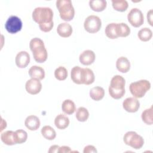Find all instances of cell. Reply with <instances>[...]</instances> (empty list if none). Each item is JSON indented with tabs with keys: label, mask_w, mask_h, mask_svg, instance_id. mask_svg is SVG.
I'll return each mask as SVG.
<instances>
[{
	"label": "cell",
	"mask_w": 153,
	"mask_h": 153,
	"mask_svg": "<svg viewBox=\"0 0 153 153\" xmlns=\"http://www.w3.org/2000/svg\"><path fill=\"white\" fill-rule=\"evenodd\" d=\"M53 12L49 7H37L32 12V19L37 23L41 30L50 32L53 27Z\"/></svg>",
	"instance_id": "cell-1"
},
{
	"label": "cell",
	"mask_w": 153,
	"mask_h": 153,
	"mask_svg": "<svg viewBox=\"0 0 153 153\" xmlns=\"http://www.w3.org/2000/svg\"><path fill=\"white\" fill-rule=\"evenodd\" d=\"M30 50L32 52L35 60L38 63H43L46 61L48 54L44 43L39 38L32 39L29 44Z\"/></svg>",
	"instance_id": "cell-2"
},
{
	"label": "cell",
	"mask_w": 153,
	"mask_h": 153,
	"mask_svg": "<svg viewBox=\"0 0 153 153\" xmlns=\"http://www.w3.org/2000/svg\"><path fill=\"white\" fill-rule=\"evenodd\" d=\"M125 79L121 75H117L112 77L109 87V93L115 99H120L125 94Z\"/></svg>",
	"instance_id": "cell-3"
},
{
	"label": "cell",
	"mask_w": 153,
	"mask_h": 153,
	"mask_svg": "<svg viewBox=\"0 0 153 153\" xmlns=\"http://www.w3.org/2000/svg\"><path fill=\"white\" fill-rule=\"evenodd\" d=\"M56 7L59 10L60 18L62 20L66 22H69L73 19L75 15V10L71 1H57Z\"/></svg>",
	"instance_id": "cell-4"
},
{
	"label": "cell",
	"mask_w": 153,
	"mask_h": 153,
	"mask_svg": "<svg viewBox=\"0 0 153 153\" xmlns=\"http://www.w3.org/2000/svg\"><path fill=\"white\" fill-rule=\"evenodd\" d=\"M150 88L151 83L146 79H141L136 82H131L129 86L130 93L136 98L143 97Z\"/></svg>",
	"instance_id": "cell-5"
},
{
	"label": "cell",
	"mask_w": 153,
	"mask_h": 153,
	"mask_svg": "<svg viewBox=\"0 0 153 153\" xmlns=\"http://www.w3.org/2000/svg\"><path fill=\"white\" fill-rule=\"evenodd\" d=\"M123 140L127 145L130 146L135 149H140L144 144L143 138L133 131L127 132L123 137Z\"/></svg>",
	"instance_id": "cell-6"
},
{
	"label": "cell",
	"mask_w": 153,
	"mask_h": 153,
	"mask_svg": "<svg viewBox=\"0 0 153 153\" xmlns=\"http://www.w3.org/2000/svg\"><path fill=\"white\" fill-rule=\"evenodd\" d=\"M102 26L100 19L96 16L91 15L88 16L84 23V29L87 32L90 33L97 32Z\"/></svg>",
	"instance_id": "cell-7"
},
{
	"label": "cell",
	"mask_w": 153,
	"mask_h": 153,
	"mask_svg": "<svg viewBox=\"0 0 153 153\" xmlns=\"http://www.w3.org/2000/svg\"><path fill=\"white\" fill-rule=\"evenodd\" d=\"M22 25V22L19 17L16 16H11L6 21L5 28L8 33L14 34L21 30Z\"/></svg>",
	"instance_id": "cell-8"
},
{
	"label": "cell",
	"mask_w": 153,
	"mask_h": 153,
	"mask_svg": "<svg viewBox=\"0 0 153 153\" xmlns=\"http://www.w3.org/2000/svg\"><path fill=\"white\" fill-rule=\"evenodd\" d=\"M127 19L131 26L135 27H139L143 25L144 17L142 11L137 8H132L127 15Z\"/></svg>",
	"instance_id": "cell-9"
},
{
	"label": "cell",
	"mask_w": 153,
	"mask_h": 153,
	"mask_svg": "<svg viewBox=\"0 0 153 153\" xmlns=\"http://www.w3.org/2000/svg\"><path fill=\"white\" fill-rule=\"evenodd\" d=\"M26 90L30 94L39 93L42 88V84L38 79L31 78L27 81L25 85Z\"/></svg>",
	"instance_id": "cell-10"
},
{
	"label": "cell",
	"mask_w": 153,
	"mask_h": 153,
	"mask_svg": "<svg viewBox=\"0 0 153 153\" xmlns=\"http://www.w3.org/2000/svg\"><path fill=\"white\" fill-rule=\"evenodd\" d=\"M123 107L127 112H136L140 107V103L134 97H127L123 101Z\"/></svg>",
	"instance_id": "cell-11"
},
{
	"label": "cell",
	"mask_w": 153,
	"mask_h": 153,
	"mask_svg": "<svg viewBox=\"0 0 153 153\" xmlns=\"http://www.w3.org/2000/svg\"><path fill=\"white\" fill-rule=\"evenodd\" d=\"M16 64L20 68H26L30 62V56L25 51H22L17 53L15 59Z\"/></svg>",
	"instance_id": "cell-12"
},
{
	"label": "cell",
	"mask_w": 153,
	"mask_h": 153,
	"mask_svg": "<svg viewBox=\"0 0 153 153\" xmlns=\"http://www.w3.org/2000/svg\"><path fill=\"white\" fill-rule=\"evenodd\" d=\"M95 54L90 50H87L81 53L79 55V59L81 63L84 65H90L95 60Z\"/></svg>",
	"instance_id": "cell-13"
},
{
	"label": "cell",
	"mask_w": 153,
	"mask_h": 153,
	"mask_svg": "<svg viewBox=\"0 0 153 153\" xmlns=\"http://www.w3.org/2000/svg\"><path fill=\"white\" fill-rule=\"evenodd\" d=\"M94 75L92 70L89 68H82L81 81V84L90 85L94 81Z\"/></svg>",
	"instance_id": "cell-14"
},
{
	"label": "cell",
	"mask_w": 153,
	"mask_h": 153,
	"mask_svg": "<svg viewBox=\"0 0 153 153\" xmlns=\"http://www.w3.org/2000/svg\"><path fill=\"white\" fill-rule=\"evenodd\" d=\"M25 125L30 130H36L40 126V121L38 117L35 115H29L26 118Z\"/></svg>",
	"instance_id": "cell-15"
},
{
	"label": "cell",
	"mask_w": 153,
	"mask_h": 153,
	"mask_svg": "<svg viewBox=\"0 0 153 153\" xmlns=\"http://www.w3.org/2000/svg\"><path fill=\"white\" fill-rule=\"evenodd\" d=\"M1 141L7 145H13L16 143L15 131L12 130H7L1 133Z\"/></svg>",
	"instance_id": "cell-16"
},
{
	"label": "cell",
	"mask_w": 153,
	"mask_h": 153,
	"mask_svg": "<svg viewBox=\"0 0 153 153\" xmlns=\"http://www.w3.org/2000/svg\"><path fill=\"white\" fill-rule=\"evenodd\" d=\"M116 67L118 71L122 73L127 72L130 69V63L126 57H119L116 62Z\"/></svg>",
	"instance_id": "cell-17"
},
{
	"label": "cell",
	"mask_w": 153,
	"mask_h": 153,
	"mask_svg": "<svg viewBox=\"0 0 153 153\" xmlns=\"http://www.w3.org/2000/svg\"><path fill=\"white\" fill-rule=\"evenodd\" d=\"M57 33L63 38H67L71 35L72 27L68 23H62L58 25L57 28Z\"/></svg>",
	"instance_id": "cell-18"
},
{
	"label": "cell",
	"mask_w": 153,
	"mask_h": 153,
	"mask_svg": "<svg viewBox=\"0 0 153 153\" xmlns=\"http://www.w3.org/2000/svg\"><path fill=\"white\" fill-rule=\"evenodd\" d=\"M29 75L32 78H36L41 80L45 77V71L40 66H32L29 70Z\"/></svg>",
	"instance_id": "cell-19"
},
{
	"label": "cell",
	"mask_w": 153,
	"mask_h": 153,
	"mask_svg": "<svg viewBox=\"0 0 153 153\" xmlns=\"http://www.w3.org/2000/svg\"><path fill=\"white\" fill-rule=\"evenodd\" d=\"M54 124L56 127L60 130L66 128L69 124V120L68 117L63 114H59L55 118Z\"/></svg>",
	"instance_id": "cell-20"
},
{
	"label": "cell",
	"mask_w": 153,
	"mask_h": 153,
	"mask_svg": "<svg viewBox=\"0 0 153 153\" xmlns=\"http://www.w3.org/2000/svg\"><path fill=\"white\" fill-rule=\"evenodd\" d=\"M105 96V90L101 87H93L90 91V97L96 101L100 100Z\"/></svg>",
	"instance_id": "cell-21"
},
{
	"label": "cell",
	"mask_w": 153,
	"mask_h": 153,
	"mask_svg": "<svg viewBox=\"0 0 153 153\" xmlns=\"http://www.w3.org/2000/svg\"><path fill=\"white\" fill-rule=\"evenodd\" d=\"M107 2L105 0H93L89 1L91 9L94 11L100 12L103 11L106 7Z\"/></svg>",
	"instance_id": "cell-22"
},
{
	"label": "cell",
	"mask_w": 153,
	"mask_h": 153,
	"mask_svg": "<svg viewBox=\"0 0 153 153\" xmlns=\"http://www.w3.org/2000/svg\"><path fill=\"white\" fill-rule=\"evenodd\" d=\"M116 32L118 37H126L130 33V28L124 23H117Z\"/></svg>",
	"instance_id": "cell-23"
},
{
	"label": "cell",
	"mask_w": 153,
	"mask_h": 153,
	"mask_svg": "<svg viewBox=\"0 0 153 153\" xmlns=\"http://www.w3.org/2000/svg\"><path fill=\"white\" fill-rule=\"evenodd\" d=\"M62 109L66 114L71 115L76 110V107L75 103L72 100L70 99H66L63 102L62 105Z\"/></svg>",
	"instance_id": "cell-24"
},
{
	"label": "cell",
	"mask_w": 153,
	"mask_h": 153,
	"mask_svg": "<svg viewBox=\"0 0 153 153\" xmlns=\"http://www.w3.org/2000/svg\"><path fill=\"white\" fill-rule=\"evenodd\" d=\"M41 134L44 138L47 140H53L56 136V133L54 129L50 126H45L41 128Z\"/></svg>",
	"instance_id": "cell-25"
},
{
	"label": "cell",
	"mask_w": 153,
	"mask_h": 153,
	"mask_svg": "<svg viewBox=\"0 0 153 153\" xmlns=\"http://www.w3.org/2000/svg\"><path fill=\"white\" fill-rule=\"evenodd\" d=\"M81 69L79 66H74L71 72V76L72 81L77 84H81Z\"/></svg>",
	"instance_id": "cell-26"
},
{
	"label": "cell",
	"mask_w": 153,
	"mask_h": 153,
	"mask_svg": "<svg viewBox=\"0 0 153 153\" xmlns=\"http://www.w3.org/2000/svg\"><path fill=\"white\" fill-rule=\"evenodd\" d=\"M137 36L139 39L142 41H148L151 39L152 36V32L149 28L144 27L138 32Z\"/></svg>",
	"instance_id": "cell-27"
},
{
	"label": "cell",
	"mask_w": 153,
	"mask_h": 153,
	"mask_svg": "<svg viewBox=\"0 0 153 153\" xmlns=\"http://www.w3.org/2000/svg\"><path fill=\"white\" fill-rule=\"evenodd\" d=\"M116 26L117 23H111L106 26L105 32L108 38L110 39H116L118 37L116 32Z\"/></svg>",
	"instance_id": "cell-28"
},
{
	"label": "cell",
	"mask_w": 153,
	"mask_h": 153,
	"mask_svg": "<svg viewBox=\"0 0 153 153\" xmlns=\"http://www.w3.org/2000/svg\"><path fill=\"white\" fill-rule=\"evenodd\" d=\"M89 117L88 110L84 107H79L76 112V118L78 121L81 122L86 121Z\"/></svg>",
	"instance_id": "cell-29"
},
{
	"label": "cell",
	"mask_w": 153,
	"mask_h": 153,
	"mask_svg": "<svg viewBox=\"0 0 153 153\" xmlns=\"http://www.w3.org/2000/svg\"><path fill=\"white\" fill-rule=\"evenodd\" d=\"M142 121L148 125H152L153 123L152 120V106L145 109L142 113L141 115Z\"/></svg>",
	"instance_id": "cell-30"
},
{
	"label": "cell",
	"mask_w": 153,
	"mask_h": 153,
	"mask_svg": "<svg viewBox=\"0 0 153 153\" xmlns=\"http://www.w3.org/2000/svg\"><path fill=\"white\" fill-rule=\"evenodd\" d=\"M112 7L114 10L120 11V12H123L125 11L128 6V2L126 0H121V1H112Z\"/></svg>",
	"instance_id": "cell-31"
},
{
	"label": "cell",
	"mask_w": 153,
	"mask_h": 153,
	"mask_svg": "<svg viewBox=\"0 0 153 153\" xmlns=\"http://www.w3.org/2000/svg\"><path fill=\"white\" fill-rule=\"evenodd\" d=\"M54 76L59 81H63L66 79L68 76L67 69L63 66L58 67L54 71Z\"/></svg>",
	"instance_id": "cell-32"
},
{
	"label": "cell",
	"mask_w": 153,
	"mask_h": 153,
	"mask_svg": "<svg viewBox=\"0 0 153 153\" xmlns=\"http://www.w3.org/2000/svg\"><path fill=\"white\" fill-rule=\"evenodd\" d=\"M15 136L16 143L20 144L26 141L27 138V134L26 131L19 129L15 131Z\"/></svg>",
	"instance_id": "cell-33"
},
{
	"label": "cell",
	"mask_w": 153,
	"mask_h": 153,
	"mask_svg": "<svg viewBox=\"0 0 153 153\" xmlns=\"http://www.w3.org/2000/svg\"><path fill=\"white\" fill-rule=\"evenodd\" d=\"M97 152V151L96 148L93 145H87L84 148L83 150L84 153H91V152Z\"/></svg>",
	"instance_id": "cell-34"
},
{
	"label": "cell",
	"mask_w": 153,
	"mask_h": 153,
	"mask_svg": "<svg viewBox=\"0 0 153 153\" xmlns=\"http://www.w3.org/2000/svg\"><path fill=\"white\" fill-rule=\"evenodd\" d=\"M72 152L70 147L67 146H62L61 147L59 148V152L61 153V152Z\"/></svg>",
	"instance_id": "cell-35"
},
{
	"label": "cell",
	"mask_w": 153,
	"mask_h": 153,
	"mask_svg": "<svg viewBox=\"0 0 153 153\" xmlns=\"http://www.w3.org/2000/svg\"><path fill=\"white\" fill-rule=\"evenodd\" d=\"M147 19L151 26H153L152 25V10H149L147 13Z\"/></svg>",
	"instance_id": "cell-36"
},
{
	"label": "cell",
	"mask_w": 153,
	"mask_h": 153,
	"mask_svg": "<svg viewBox=\"0 0 153 153\" xmlns=\"http://www.w3.org/2000/svg\"><path fill=\"white\" fill-rule=\"evenodd\" d=\"M59 146L58 145H52L50 146V149L48 151V152L49 153H53V152H59Z\"/></svg>",
	"instance_id": "cell-37"
}]
</instances>
